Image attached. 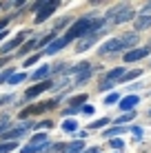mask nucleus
<instances>
[{
    "mask_svg": "<svg viewBox=\"0 0 151 153\" xmlns=\"http://www.w3.org/2000/svg\"><path fill=\"white\" fill-rule=\"evenodd\" d=\"M89 153H100V151H98V149H89Z\"/></svg>",
    "mask_w": 151,
    "mask_h": 153,
    "instance_id": "37",
    "label": "nucleus"
},
{
    "mask_svg": "<svg viewBox=\"0 0 151 153\" xmlns=\"http://www.w3.org/2000/svg\"><path fill=\"white\" fill-rule=\"evenodd\" d=\"M27 129H31V122H22L20 126H16V129H11V131H4L0 138H2V142H16L20 135L27 133Z\"/></svg>",
    "mask_w": 151,
    "mask_h": 153,
    "instance_id": "5",
    "label": "nucleus"
},
{
    "mask_svg": "<svg viewBox=\"0 0 151 153\" xmlns=\"http://www.w3.org/2000/svg\"><path fill=\"white\" fill-rule=\"evenodd\" d=\"M151 53V47H140V49H129L124 53V62H136V60H142Z\"/></svg>",
    "mask_w": 151,
    "mask_h": 153,
    "instance_id": "7",
    "label": "nucleus"
},
{
    "mask_svg": "<svg viewBox=\"0 0 151 153\" xmlns=\"http://www.w3.org/2000/svg\"><path fill=\"white\" fill-rule=\"evenodd\" d=\"M45 109H47V104H33V107L20 111V118H29V115H33V113H42Z\"/></svg>",
    "mask_w": 151,
    "mask_h": 153,
    "instance_id": "13",
    "label": "nucleus"
},
{
    "mask_svg": "<svg viewBox=\"0 0 151 153\" xmlns=\"http://www.w3.org/2000/svg\"><path fill=\"white\" fill-rule=\"evenodd\" d=\"M122 76H124V69H122V67H116V69H111V71L105 73V78H102V82L98 84V87H100L102 91H107V89L113 87V84H116V80H120Z\"/></svg>",
    "mask_w": 151,
    "mask_h": 153,
    "instance_id": "4",
    "label": "nucleus"
},
{
    "mask_svg": "<svg viewBox=\"0 0 151 153\" xmlns=\"http://www.w3.org/2000/svg\"><path fill=\"white\" fill-rule=\"evenodd\" d=\"M13 96H0V104H7V102H11Z\"/></svg>",
    "mask_w": 151,
    "mask_h": 153,
    "instance_id": "33",
    "label": "nucleus"
},
{
    "mask_svg": "<svg viewBox=\"0 0 151 153\" xmlns=\"http://www.w3.org/2000/svg\"><path fill=\"white\" fill-rule=\"evenodd\" d=\"M62 47H67V40H65V38H58V40L49 42V47L45 49V53H47V56H51V53H56V51H60Z\"/></svg>",
    "mask_w": 151,
    "mask_h": 153,
    "instance_id": "12",
    "label": "nucleus"
},
{
    "mask_svg": "<svg viewBox=\"0 0 151 153\" xmlns=\"http://www.w3.org/2000/svg\"><path fill=\"white\" fill-rule=\"evenodd\" d=\"M85 100H87V96H85V93H80V96L71 98V109H78V107H82V104H85Z\"/></svg>",
    "mask_w": 151,
    "mask_h": 153,
    "instance_id": "19",
    "label": "nucleus"
},
{
    "mask_svg": "<svg viewBox=\"0 0 151 153\" xmlns=\"http://www.w3.org/2000/svg\"><path fill=\"white\" fill-rule=\"evenodd\" d=\"M136 18V11H133L131 4H118V7L109 9L107 11V22H113V25H122V22H129V20Z\"/></svg>",
    "mask_w": 151,
    "mask_h": 153,
    "instance_id": "2",
    "label": "nucleus"
},
{
    "mask_svg": "<svg viewBox=\"0 0 151 153\" xmlns=\"http://www.w3.org/2000/svg\"><path fill=\"white\" fill-rule=\"evenodd\" d=\"M140 102V98L138 96H127L124 100H120V109L122 111H133V107Z\"/></svg>",
    "mask_w": 151,
    "mask_h": 153,
    "instance_id": "10",
    "label": "nucleus"
},
{
    "mask_svg": "<svg viewBox=\"0 0 151 153\" xmlns=\"http://www.w3.org/2000/svg\"><path fill=\"white\" fill-rule=\"evenodd\" d=\"M25 38H27V31H20L16 38H11L9 42H4V45L0 47V56H2V58H4V56H9V53H11V51H13L18 45H22V40H25Z\"/></svg>",
    "mask_w": 151,
    "mask_h": 153,
    "instance_id": "6",
    "label": "nucleus"
},
{
    "mask_svg": "<svg viewBox=\"0 0 151 153\" xmlns=\"http://www.w3.org/2000/svg\"><path fill=\"white\" fill-rule=\"evenodd\" d=\"M69 22H71L69 18H62L60 22H58V25H56V27H54V33H58V29H62V27H65V25H69Z\"/></svg>",
    "mask_w": 151,
    "mask_h": 153,
    "instance_id": "30",
    "label": "nucleus"
},
{
    "mask_svg": "<svg viewBox=\"0 0 151 153\" xmlns=\"http://www.w3.org/2000/svg\"><path fill=\"white\" fill-rule=\"evenodd\" d=\"M124 47H122V42L120 38H111V40H107L105 45L100 47V56H107V53H118V51H122Z\"/></svg>",
    "mask_w": 151,
    "mask_h": 153,
    "instance_id": "8",
    "label": "nucleus"
},
{
    "mask_svg": "<svg viewBox=\"0 0 151 153\" xmlns=\"http://www.w3.org/2000/svg\"><path fill=\"white\" fill-rule=\"evenodd\" d=\"M9 62V56H4V58H0V67H4Z\"/></svg>",
    "mask_w": 151,
    "mask_h": 153,
    "instance_id": "35",
    "label": "nucleus"
},
{
    "mask_svg": "<svg viewBox=\"0 0 151 153\" xmlns=\"http://www.w3.org/2000/svg\"><path fill=\"white\" fill-rule=\"evenodd\" d=\"M40 56H42V53H36V56H31V58H27V62H25V65H36V62L40 60Z\"/></svg>",
    "mask_w": 151,
    "mask_h": 153,
    "instance_id": "31",
    "label": "nucleus"
},
{
    "mask_svg": "<svg viewBox=\"0 0 151 153\" xmlns=\"http://www.w3.org/2000/svg\"><path fill=\"white\" fill-rule=\"evenodd\" d=\"M29 144H47V135H45V133H38V135H33Z\"/></svg>",
    "mask_w": 151,
    "mask_h": 153,
    "instance_id": "24",
    "label": "nucleus"
},
{
    "mask_svg": "<svg viewBox=\"0 0 151 153\" xmlns=\"http://www.w3.org/2000/svg\"><path fill=\"white\" fill-rule=\"evenodd\" d=\"M111 122V118H100V120H96V122H91L89 124V129H100V126H105Z\"/></svg>",
    "mask_w": 151,
    "mask_h": 153,
    "instance_id": "22",
    "label": "nucleus"
},
{
    "mask_svg": "<svg viewBox=\"0 0 151 153\" xmlns=\"http://www.w3.org/2000/svg\"><path fill=\"white\" fill-rule=\"evenodd\" d=\"M133 135H136V140H140L142 138V129H140V126H133Z\"/></svg>",
    "mask_w": 151,
    "mask_h": 153,
    "instance_id": "32",
    "label": "nucleus"
},
{
    "mask_svg": "<svg viewBox=\"0 0 151 153\" xmlns=\"http://www.w3.org/2000/svg\"><path fill=\"white\" fill-rule=\"evenodd\" d=\"M109 144H111L113 149H122V146H124V142H122L120 138H113V140H109Z\"/></svg>",
    "mask_w": 151,
    "mask_h": 153,
    "instance_id": "28",
    "label": "nucleus"
},
{
    "mask_svg": "<svg viewBox=\"0 0 151 153\" xmlns=\"http://www.w3.org/2000/svg\"><path fill=\"white\" fill-rule=\"evenodd\" d=\"M76 122H74V120H65V122H62V129H65V131H69V133H71V131H76Z\"/></svg>",
    "mask_w": 151,
    "mask_h": 153,
    "instance_id": "27",
    "label": "nucleus"
},
{
    "mask_svg": "<svg viewBox=\"0 0 151 153\" xmlns=\"http://www.w3.org/2000/svg\"><path fill=\"white\" fill-rule=\"evenodd\" d=\"M82 113H87V115L93 113V107H91V104H85V107H82Z\"/></svg>",
    "mask_w": 151,
    "mask_h": 153,
    "instance_id": "34",
    "label": "nucleus"
},
{
    "mask_svg": "<svg viewBox=\"0 0 151 153\" xmlns=\"http://www.w3.org/2000/svg\"><path fill=\"white\" fill-rule=\"evenodd\" d=\"M91 73H93V69H91V67H87L85 71H80V73L76 76V84H85V82L91 78Z\"/></svg>",
    "mask_w": 151,
    "mask_h": 153,
    "instance_id": "15",
    "label": "nucleus"
},
{
    "mask_svg": "<svg viewBox=\"0 0 151 153\" xmlns=\"http://www.w3.org/2000/svg\"><path fill=\"white\" fill-rule=\"evenodd\" d=\"M120 42H122V47H133V45H138V33H124L122 38H120Z\"/></svg>",
    "mask_w": 151,
    "mask_h": 153,
    "instance_id": "14",
    "label": "nucleus"
},
{
    "mask_svg": "<svg viewBox=\"0 0 151 153\" xmlns=\"http://www.w3.org/2000/svg\"><path fill=\"white\" fill-rule=\"evenodd\" d=\"M120 133H124V126H113V129L105 131V135H109V138H111V135H120Z\"/></svg>",
    "mask_w": 151,
    "mask_h": 153,
    "instance_id": "25",
    "label": "nucleus"
},
{
    "mask_svg": "<svg viewBox=\"0 0 151 153\" xmlns=\"http://www.w3.org/2000/svg\"><path fill=\"white\" fill-rule=\"evenodd\" d=\"M33 9L38 11V13H36V22L40 25V22H45V20L58 9V2H56V0H51V2H36Z\"/></svg>",
    "mask_w": 151,
    "mask_h": 153,
    "instance_id": "3",
    "label": "nucleus"
},
{
    "mask_svg": "<svg viewBox=\"0 0 151 153\" xmlns=\"http://www.w3.org/2000/svg\"><path fill=\"white\" fill-rule=\"evenodd\" d=\"M133 27H136V33H138V31H142V29H149V27H151V16H147V13L138 16Z\"/></svg>",
    "mask_w": 151,
    "mask_h": 153,
    "instance_id": "11",
    "label": "nucleus"
},
{
    "mask_svg": "<svg viewBox=\"0 0 151 153\" xmlns=\"http://www.w3.org/2000/svg\"><path fill=\"white\" fill-rule=\"evenodd\" d=\"M140 73H142L140 69H136V71H129V73H124V76H122V78H120L118 82H129V80H133V78H138Z\"/></svg>",
    "mask_w": 151,
    "mask_h": 153,
    "instance_id": "20",
    "label": "nucleus"
},
{
    "mask_svg": "<svg viewBox=\"0 0 151 153\" xmlns=\"http://www.w3.org/2000/svg\"><path fill=\"white\" fill-rule=\"evenodd\" d=\"M105 25H107V18H91V16H87V18H80L78 22H74V27L67 31L62 38H65L67 45H69L74 38H82V36H96V33H100Z\"/></svg>",
    "mask_w": 151,
    "mask_h": 153,
    "instance_id": "1",
    "label": "nucleus"
},
{
    "mask_svg": "<svg viewBox=\"0 0 151 153\" xmlns=\"http://www.w3.org/2000/svg\"><path fill=\"white\" fill-rule=\"evenodd\" d=\"M133 118H136V113H133V111H129V113H124V115H120V118H116V120H113V124H116V126H120V124H124V122H129V120H133Z\"/></svg>",
    "mask_w": 151,
    "mask_h": 153,
    "instance_id": "18",
    "label": "nucleus"
},
{
    "mask_svg": "<svg viewBox=\"0 0 151 153\" xmlns=\"http://www.w3.org/2000/svg\"><path fill=\"white\" fill-rule=\"evenodd\" d=\"M4 36H7V31H2V33H0V42H2V38H4Z\"/></svg>",
    "mask_w": 151,
    "mask_h": 153,
    "instance_id": "36",
    "label": "nucleus"
},
{
    "mask_svg": "<svg viewBox=\"0 0 151 153\" xmlns=\"http://www.w3.org/2000/svg\"><path fill=\"white\" fill-rule=\"evenodd\" d=\"M54 87V82L51 80H45V82H40V84H33L31 89H27V93H25V98L31 100V98H36V96H40L42 91H47V89H51Z\"/></svg>",
    "mask_w": 151,
    "mask_h": 153,
    "instance_id": "9",
    "label": "nucleus"
},
{
    "mask_svg": "<svg viewBox=\"0 0 151 153\" xmlns=\"http://www.w3.org/2000/svg\"><path fill=\"white\" fill-rule=\"evenodd\" d=\"M49 71H51V67L42 65V67H40V69L36 71V73H33V76H31V78H33V80H42V78H47V76H49Z\"/></svg>",
    "mask_w": 151,
    "mask_h": 153,
    "instance_id": "16",
    "label": "nucleus"
},
{
    "mask_svg": "<svg viewBox=\"0 0 151 153\" xmlns=\"http://www.w3.org/2000/svg\"><path fill=\"white\" fill-rule=\"evenodd\" d=\"M11 76H13V69H4L2 73H0V82H9Z\"/></svg>",
    "mask_w": 151,
    "mask_h": 153,
    "instance_id": "26",
    "label": "nucleus"
},
{
    "mask_svg": "<svg viewBox=\"0 0 151 153\" xmlns=\"http://www.w3.org/2000/svg\"><path fill=\"white\" fill-rule=\"evenodd\" d=\"M36 47H38V40H29V42H25L22 45V49H20V56H27L29 51H33Z\"/></svg>",
    "mask_w": 151,
    "mask_h": 153,
    "instance_id": "17",
    "label": "nucleus"
},
{
    "mask_svg": "<svg viewBox=\"0 0 151 153\" xmlns=\"http://www.w3.org/2000/svg\"><path fill=\"white\" fill-rule=\"evenodd\" d=\"M25 80H27V73H13L9 84H18V82H25Z\"/></svg>",
    "mask_w": 151,
    "mask_h": 153,
    "instance_id": "23",
    "label": "nucleus"
},
{
    "mask_svg": "<svg viewBox=\"0 0 151 153\" xmlns=\"http://www.w3.org/2000/svg\"><path fill=\"white\" fill-rule=\"evenodd\" d=\"M116 102H118V93H109L105 98V104H116Z\"/></svg>",
    "mask_w": 151,
    "mask_h": 153,
    "instance_id": "29",
    "label": "nucleus"
},
{
    "mask_svg": "<svg viewBox=\"0 0 151 153\" xmlns=\"http://www.w3.org/2000/svg\"><path fill=\"white\" fill-rule=\"evenodd\" d=\"M16 142H0V153H9V151H13L16 149Z\"/></svg>",
    "mask_w": 151,
    "mask_h": 153,
    "instance_id": "21",
    "label": "nucleus"
}]
</instances>
